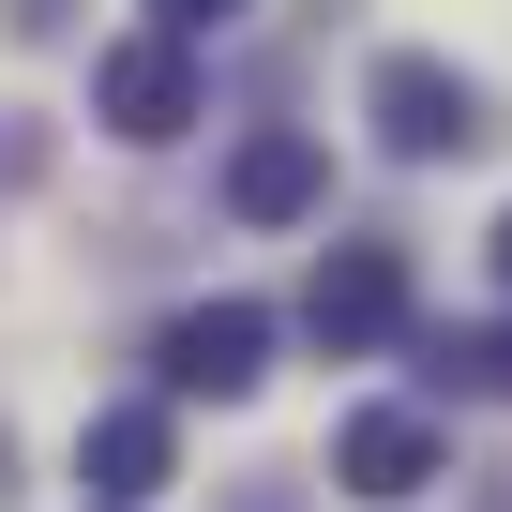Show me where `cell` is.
Here are the masks:
<instances>
[{"mask_svg":"<svg viewBox=\"0 0 512 512\" xmlns=\"http://www.w3.org/2000/svg\"><path fill=\"white\" fill-rule=\"evenodd\" d=\"M497 287H512V211H497Z\"/></svg>","mask_w":512,"mask_h":512,"instance_id":"10","label":"cell"},{"mask_svg":"<svg viewBox=\"0 0 512 512\" xmlns=\"http://www.w3.org/2000/svg\"><path fill=\"white\" fill-rule=\"evenodd\" d=\"M452 377H467V392H497V407H512V317H497V332H452Z\"/></svg>","mask_w":512,"mask_h":512,"instance_id":"8","label":"cell"},{"mask_svg":"<svg viewBox=\"0 0 512 512\" xmlns=\"http://www.w3.org/2000/svg\"><path fill=\"white\" fill-rule=\"evenodd\" d=\"M166 452H181V422H166V407H106V422L76 437V482H91V512H136V497L166 482Z\"/></svg>","mask_w":512,"mask_h":512,"instance_id":"7","label":"cell"},{"mask_svg":"<svg viewBox=\"0 0 512 512\" xmlns=\"http://www.w3.org/2000/svg\"><path fill=\"white\" fill-rule=\"evenodd\" d=\"M332 482H347V497H422V482H452V437H437L422 407H362V422L332 437Z\"/></svg>","mask_w":512,"mask_h":512,"instance_id":"5","label":"cell"},{"mask_svg":"<svg viewBox=\"0 0 512 512\" xmlns=\"http://www.w3.org/2000/svg\"><path fill=\"white\" fill-rule=\"evenodd\" d=\"M151 362H166V392H181V407H196V392H211V407H241L256 377H272V317H256V302H196V317H166V347H151Z\"/></svg>","mask_w":512,"mask_h":512,"instance_id":"4","label":"cell"},{"mask_svg":"<svg viewBox=\"0 0 512 512\" xmlns=\"http://www.w3.org/2000/svg\"><path fill=\"white\" fill-rule=\"evenodd\" d=\"M226 16H241V0H151V31H181V46H196V31H226Z\"/></svg>","mask_w":512,"mask_h":512,"instance_id":"9","label":"cell"},{"mask_svg":"<svg viewBox=\"0 0 512 512\" xmlns=\"http://www.w3.org/2000/svg\"><path fill=\"white\" fill-rule=\"evenodd\" d=\"M302 332H317L332 362L392 347V332H407V256H392V241H347V256H317V287H302Z\"/></svg>","mask_w":512,"mask_h":512,"instance_id":"2","label":"cell"},{"mask_svg":"<svg viewBox=\"0 0 512 512\" xmlns=\"http://www.w3.org/2000/svg\"><path fill=\"white\" fill-rule=\"evenodd\" d=\"M362 121H377V151H407V166H437V151H482L497 121H482V91L452 76V61H422V46H392L377 76H362Z\"/></svg>","mask_w":512,"mask_h":512,"instance_id":"1","label":"cell"},{"mask_svg":"<svg viewBox=\"0 0 512 512\" xmlns=\"http://www.w3.org/2000/svg\"><path fill=\"white\" fill-rule=\"evenodd\" d=\"M91 106H106V136L166 151V136L196 121V46H181V31H136V46H106V61H91Z\"/></svg>","mask_w":512,"mask_h":512,"instance_id":"3","label":"cell"},{"mask_svg":"<svg viewBox=\"0 0 512 512\" xmlns=\"http://www.w3.org/2000/svg\"><path fill=\"white\" fill-rule=\"evenodd\" d=\"M317 196H332V151H317L302 121H272V136H241V166H226V211H241V226H302Z\"/></svg>","mask_w":512,"mask_h":512,"instance_id":"6","label":"cell"},{"mask_svg":"<svg viewBox=\"0 0 512 512\" xmlns=\"http://www.w3.org/2000/svg\"><path fill=\"white\" fill-rule=\"evenodd\" d=\"M0 497H16V452H0Z\"/></svg>","mask_w":512,"mask_h":512,"instance_id":"11","label":"cell"}]
</instances>
